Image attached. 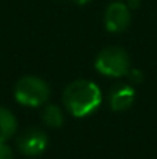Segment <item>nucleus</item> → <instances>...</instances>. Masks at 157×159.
Masks as SVG:
<instances>
[{
  "mask_svg": "<svg viewBox=\"0 0 157 159\" xmlns=\"http://www.w3.org/2000/svg\"><path fill=\"white\" fill-rule=\"evenodd\" d=\"M42 117L45 120V124L48 127H52V128H57L63 124V113L59 107L55 105H48L43 113H42Z\"/></svg>",
  "mask_w": 157,
  "mask_h": 159,
  "instance_id": "obj_8",
  "label": "nucleus"
},
{
  "mask_svg": "<svg viewBox=\"0 0 157 159\" xmlns=\"http://www.w3.org/2000/svg\"><path fill=\"white\" fill-rule=\"evenodd\" d=\"M96 68L109 77H120L129 73V57L125 50L108 47L102 50L96 59Z\"/></svg>",
  "mask_w": 157,
  "mask_h": 159,
  "instance_id": "obj_3",
  "label": "nucleus"
},
{
  "mask_svg": "<svg viewBox=\"0 0 157 159\" xmlns=\"http://www.w3.org/2000/svg\"><path fill=\"white\" fill-rule=\"evenodd\" d=\"M76 3H79V5H85V3H88L89 0H74Z\"/></svg>",
  "mask_w": 157,
  "mask_h": 159,
  "instance_id": "obj_11",
  "label": "nucleus"
},
{
  "mask_svg": "<svg viewBox=\"0 0 157 159\" xmlns=\"http://www.w3.org/2000/svg\"><path fill=\"white\" fill-rule=\"evenodd\" d=\"M63 104L76 117H83L99 108L102 91L91 80H76L65 88Z\"/></svg>",
  "mask_w": 157,
  "mask_h": 159,
  "instance_id": "obj_1",
  "label": "nucleus"
},
{
  "mask_svg": "<svg viewBox=\"0 0 157 159\" xmlns=\"http://www.w3.org/2000/svg\"><path fill=\"white\" fill-rule=\"evenodd\" d=\"M50 96V87L37 76L22 77L14 88V98L19 104L26 107H39L46 102Z\"/></svg>",
  "mask_w": 157,
  "mask_h": 159,
  "instance_id": "obj_2",
  "label": "nucleus"
},
{
  "mask_svg": "<svg viewBox=\"0 0 157 159\" xmlns=\"http://www.w3.org/2000/svg\"><path fill=\"white\" fill-rule=\"evenodd\" d=\"M17 145L25 156H39L45 152L48 145V138L39 128H28L19 136Z\"/></svg>",
  "mask_w": 157,
  "mask_h": 159,
  "instance_id": "obj_4",
  "label": "nucleus"
},
{
  "mask_svg": "<svg viewBox=\"0 0 157 159\" xmlns=\"http://www.w3.org/2000/svg\"><path fill=\"white\" fill-rule=\"evenodd\" d=\"M0 159H12V150L6 142H0Z\"/></svg>",
  "mask_w": 157,
  "mask_h": 159,
  "instance_id": "obj_9",
  "label": "nucleus"
},
{
  "mask_svg": "<svg viewBox=\"0 0 157 159\" xmlns=\"http://www.w3.org/2000/svg\"><path fill=\"white\" fill-rule=\"evenodd\" d=\"M129 22H131V12H129V8L125 3L116 2V3H111L106 8L105 26H106L108 31L120 33V31L128 28Z\"/></svg>",
  "mask_w": 157,
  "mask_h": 159,
  "instance_id": "obj_5",
  "label": "nucleus"
},
{
  "mask_svg": "<svg viewBox=\"0 0 157 159\" xmlns=\"http://www.w3.org/2000/svg\"><path fill=\"white\" fill-rule=\"evenodd\" d=\"M129 77H131V80H133L134 84H139V82H142V79H143V76H142V73H140L139 70H129Z\"/></svg>",
  "mask_w": 157,
  "mask_h": 159,
  "instance_id": "obj_10",
  "label": "nucleus"
},
{
  "mask_svg": "<svg viewBox=\"0 0 157 159\" xmlns=\"http://www.w3.org/2000/svg\"><path fill=\"white\" fill-rule=\"evenodd\" d=\"M134 102V88L126 85V84H119L111 90L109 96V104L114 111H123L129 108L131 104Z\"/></svg>",
  "mask_w": 157,
  "mask_h": 159,
  "instance_id": "obj_6",
  "label": "nucleus"
},
{
  "mask_svg": "<svg viewBox=\"0 0 157 159\" xmlns=\"http://www.w3.org/2000/svg\"><path fill=\"white\" fill-rule=\"evenodd\" d=\"M17 131L15 116L5 107H0V142H6Z\"/></svg>",
  "mask_w": 157,
  "mask_h": 159,
  "instance_id": "obj_7",
  "label": "nucleus"
}]
</instances>
